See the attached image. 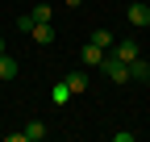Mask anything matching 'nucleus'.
<instances>
[{"mask_svg": "<svg viewBox=\"0 0 150 142\" xmlns=\"http://www.w3.org/2000/svg\"><path fill=\"white\" fill-rule=\"evenodd\" d=\"M100 71L108 75V84H129V63H121L117 55H104V63H100Z\"/></svg>", "mask_w": 150, "mask_h": 142, "instance_id": "nucleus-1", "label": "nucleus"}, {"mask_svg": "<svg viewBox=\"0 0 150 142\" xmlns=\"http://www.w3.org/2000/svg\"><path fill=\"white\" fill-rule=\"evenodd\" d=\"M125 21L134 29H150V4H146V0H134V4L125 9Z\"/></svg>", "mask_w": 150, "mask_h": 142, "instance_id": "nucleus-2", "label": "nucleus"}, {"mask_svg": "<svg viewBox=\"0 0 150 142\" xmlns=\"http://www.w3.org/2000/svg\"><path fill=\"white\" fill-rule=\"evenodd\" d=\"M108 55H117L121 63H134V59L142 55V46H138V38H117V42H112V50H108Z\"/></svg>", "mask_w": 150, "mask_h": 142, "instance_id": "nucleus-3", "label": "nucleus"}, {"mask_svg": "<svg viewBox=\"0 0 150 142\" xmlns=\"http://www.w3.org/2000/svg\"><path fill=\"white\" fill-rule=\"evenodd\" d=\"M46 134H50V126H46V121H29L21 134H8V142H42Z\"/></svg>", "mask_w": 150, "mask_h": 142, "instance_id": "nucleus-4", "label": "nucleus"}, {"mask_svg": "<svg viewBox=\"0 0 150 142\" xmlns=\"http://www.w3.org/2000/svg\"><path fill=\"white\" fill-rule=\"evenodd\" d=\"M29 38H33L38 46H54V38H59V29H54V21H38V25L29 29Z\"/></svg>", "mask_w": 150, "mask_h": 142, "instance_id": "nucleus-5", "label": "nucleus"}, {"mask_svg": "<svg viewBox=\"0 0 150 142\" xmlns=\"http://www.w3.org/2000/svg\"><path fill=\"white\" fill-rule=\"evenodd\" d=\"M63 80H67V88H71L75 96H88V71H83V67H71Z\"/></svg>", "mask_w": 150, "mask_h": 142, "instance_id": "nucleus-6", "label": "nucleus"}, {"mask_svg": "<svg viewBox=\"0 0 150 142\" xmlns=\"http://www.w3.org/2000/svg\"><path fill=\"white\" fill-rule=\"evenodd\" d=\"M67 100H75V92L67 88V80L59 75V80H54V88H50V104H54V109H63Z\"/></svg>", "mask_w": 150, "mask_h": 142, "instance_id": "nucleus-7", "label": "nucleus"}, {"mask_svg": "<svg viewBox=\"0 0 150 142\" xmlns=\"http://www.w3.org/2000/svg\"><path fill=\"white\" fill-rule=\"evenodd\" d=\"M104 55H108V50H100L96 42H88V46L79 50V63H83V67H100V63H104Z\"/></svg>", "mask_w": 150, "mask_h": 142, "instance_id": "nucleus-8", "label": "nucleus"}, {"mask_svg": "<svg viewBox=\"0 0 150 142\" xmlns=\"http://www.w3.org/2000/svg\"><path fill=\"white\" fill-rule=\"evenodd\" d=\"M17 71H21V63H17L8 50L0 55V84H8V80H17Z\"/></svg>", "mask_w": 150, "mask_h": 142, "instance_id": "nucleus-9", "label": "nucleus"}, {"mask_svg": "<svg viewBox=\"0 0 150 142\" xmlns=\"http://www.w3.org/2000/svg\"><path fill=\"white\" fill-rule=\"evenodd\" d=\"M129 80H138V84H146V80H150V63H146L142 55L129 63Z\"/></svg>", "mask_w": 150, "mask_h": 142, "instance_id": "nucleus-10", "label": "nucleus"}, {"mask_svg": "<svg viewBox=\"0 0 150 142\" xmlns=\"http://www.w3.org/2000/svg\"><path fill=\"white\" fill-rule=\"evenodd\" d=\"M92 42H96L100 50H112V42H117V38H112L108 29H92Z\"/></svg>", "mask_w": 150, "mask_h": 142, "instance_id": "nucleus-11", "label": "nucleus"}, {"mask_svg": "<svg viewBox=\"0 0 150 142\" xmlns=\"http://www.w3.org/2000/svg\"><path fill=\"white\" fill-rule=\"evenodd\" d=\"M29 17H33V21H54V9H50V4H33Z\"/></svg>", "mask_w": 150, "mask_h": 142, "instance_id": "nucleus-12", "label": "nucleus"}, {"mask_svg": "<svg viewBox=\"0 0 150 142\" xmlns=\"http://www.w3.org/2000/svg\"><path fill=\"white\" fill-rule=\"evenodd\" d=\"M33 25H38V21H33V17H29V13H21V17H17V29H21V33H29Z\"/></svg>", "mask_w": 150, "mask_h": 142, "instance_id": "nucleus-13", "label": "nucleus"}, {"mask_svg": "<svg viewBox=\"0 0 150 142\" xmlns=\"http://www.w3.org/2000/svg\"><path fill=\"white\" fill-rule=\"evenodd\" d=\"M4 50H8V46H4V38H0V55H4Z\"/></svg>", "mask_w": 150, "mask_h": 142, "instance_id": "nucleus-14", "label": "nucleus"}, {"mask_svg": "<svg viewBox=\"0 0 150 142\" xmlns=\"http://www.w3.org/2000/svg\"><path fill=\"white\" fill-rule=\"evenodd\" d=\"M67 4H71V9H75V4H83V0H67Z\"/></svg>", "mask_w": 150, "mask_h": 142, "instance_id": "nucleus-15", "label": "nucleus"}, {"mask_svg": "<svg viewBox=\"0 0 150 142\" xmlns=\"http://www.w3.org/2000/svg\"><path fill=\"white\" fill-rule=\"evenodd\" d=\"M146 4H150V0H146Z\"/></svg>", "mask_w": 150, "mask_h": 142, "instance_id": "nucleus-16", "label": "nucleus"}]
</instances>
